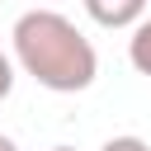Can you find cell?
<instances>
[{
	"instance_id": "obj_1",
	"label": "cell",
	"mask_w": 151,
	"mask_h": 151,
	"mask_svg": "<svg viewBox=\"0 0 151 151\" xmlns=\"http://www.w3.org/2000/svg\"><path fill=\"white\" fill-rule=\"evenodd\" d=\"M9 52L19 71L52 94H80L99 76L94 42L57 9H24L9 28Z\"/></svg>"
},
{
	"instance_id": "obj_2",
	"label": "cell",
	"mask_w": 151,
	"mask_h": 151,
	"mask_svg": "<svg viewBox=\"0 0 151 151\" xmlns=\"http://www.w3.org/2000/svg\"><path fill=\"white\" fill-rule=\"evenodd\" d=\"M85 14L99 28H137L146 19V0H85Z\"/></svg>"
},
{
	"instance_id": "obj_3",
	"label": "cell",
	"mask_w": 151,
	"mask_h": 151,
	"mask_svg": "<svg viewBox=\"0 0 151 151\" xmlns=\"http://www.w3.org/2000/svg\"><path fill=\"white\" fill-rule=\"evenodd\" d=\"M127 61H132L137 76L151 80V19H142V24L132 28V38H127Z\"/></svg>"
},
{
	"instance_id": "obj_4",
	"label": "cell",
	"mask_w": 151,
	"mask_h": 151,
	"mask_svg": "<svg viewBox=\"0 0 151 151\" xmlns=\"http://www.w3.org/2000/svg\"><path fill=\"white\" fill-rule=\"evenodd\" d=\"M14 80H19V61H14V52H0V104L14 94Z\"/></svg>"
},
{
	"instance_id": "obj_5",
	"label": "cell",
	"mask_w": 151,
	"mask_h": 151,
	"mask_svg": "<svg viewBox=\"0 0 151 151\" xmlns=\"http://www.w3.org/2000/svg\"><path fill=\"white\" fill-rule=\"evenodd\" d=\"M99 151H151V146H146L142 137H132V132H127V137H109Z\"/></svg>"
},
{
	"instance_id": "obj_6",
	"label": "cell",
	"mask_w": 151,
	"mask_h": 151,
	"mask_svg": "<svg viewBox=\"0 0 151 151\" xmlns=\"http://www.w3.org/2000/svg\"><path fill=\"white\" fill-rule=\"evenodd\" d=\"M0 151H19V142H14V137H5V132H0Z\"/></svg>"
},
{
	"instance_id": "obj_7",
	"label": "cell",
	"mask_w": 151,
	"mask_h": 151,
	"mask_svg": "<svg viewBox=\"0 0 151 151\" xmlns=\"http://www.w3.org/2000/svg\"><path fill=\"white\" fill-rule=\"evenodd\" d=\"M47 151H76V146H47Z\"/></svg>"
}]
</instances>
